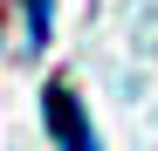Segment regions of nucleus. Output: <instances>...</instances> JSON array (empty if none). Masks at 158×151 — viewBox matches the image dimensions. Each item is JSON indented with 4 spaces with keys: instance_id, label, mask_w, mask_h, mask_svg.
<instances>
[{
    "instance_id": "nucleus-1",
    "label": "nucleus",
    "mask_w": 158,
    "mask_h": 151,
    "mask_svg": "<svg viewBox=\"0 0 158 151\" xmlns=\"http://www.w3.org/2000/svg\"><path fill=\"white\" fill-rule=\"evenodd\" d=\"M48 124H55V144H62V151H103L96 131H89V117H83V103H76L62 83L48 89Z\"/></svg>"
},
{
    "instance_id": "nucleus-2",
    "label": "nucleus",
    "mask_w": 158,
    "mask_h": 151,
    "mask_svg": "<svg viewBox=\"0 0 158 151\" xmlns=\"http://www.w3.org/2000/svg\"><path fill=\"white\" fill-rule=\"evenodd\" d=\"M28 41H35V48L48 41V0H28Z\"/></svg>"
}]
</instances>
